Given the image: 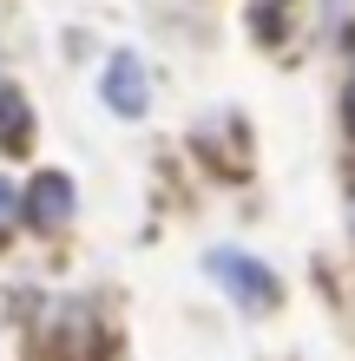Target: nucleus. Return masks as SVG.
I'll list each match as a JSON object with an SVG mask.
<instances>
[{"instance_id":"nucleus-2","label":"nucleus","mask_w":355,"mask_h":361,"mask_svg":"<svg viewBox=\"0 0 355 361\" xmlns=\"http://www.w3.org/2000/svg\"><path fill=\"white\" fill-rule=\"evenodd\" d=\"M99 92H106L112 112L138 118V112H145V66H138L132 53H112V66H106V79H99Z\"/></svg>"},{"instance_id":"nucleus-4","label":"nucleus","mask_w":355,"mask_h":361,"mask_svg":"<svg viewBox=\"0 0 355 361\" xmlns=\"http://www.w3.org/2000/svg\"><path fill=\"white\" fill-rule=\"evenodd\" d=\"M13 217H27V197H20V190H13V178H0V243H7Z\"/></svg>"},{"instance_id":"nucleus-1","label":"nucleus","mask_w":355,"mask_h":361,"mask_svg":"<svg viewBox=\"0 0 355 361\" xmlns=\"http://www.w3.org/2000/svg\"><path fill=\"white\" fill-rule=\"evenodd\" d=\"M211 276H217L224 289H237L243 302H277V276H270L263 263H250L243 250H217V257H211Z\"/></svg>"},{"instance_id":"nucleus-3","label":"nucleus","mask_w":355,"mask_h":361,"mask_svg":"<svg viewBox=\"0 0 355 361\" xmlns=\"http://www.w3.org/2000/svg\"><path fill=\"white\" fill-rule=\"evenodd\" d=\"M27 217H33L40 230L66 224V217H73V184L59 178V171H40V178H33V190H27Z\"/></svg>"},{"instance_id":"nucleus-5","label":"nucleus","mask_w":355,"mask_h":361,"mask_svg":"<svg viewBox=\"0 0 355 361\" xmlns=\"http://www.w3.org/2000/svg\"><path fill=\"white\" fill-rule=\"evenodd\" d=\"M349 105H355V92H349Z\"/></svg>"}]
</instances>
